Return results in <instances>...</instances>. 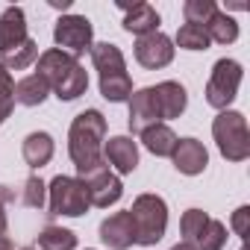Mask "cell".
<instances>
[{
    "instance_id": "6da1fadb",
    "label": "cell",
    "mask_w": 250,
    "mask_h": 250,
    "mask_svg": "<svg viewBox=\"0 0 250 250\" xmlns=\"http://www.w3.org/2000/svg\"><path fill=\"white\" fill-rule=\"evenodd\" d=\"M103 142H106V118L97 109H85L71 121L68 130V156L80 171L94 168L97 162H103Z\"/></svg>"
},
{
    "instance_id": "7a4b0ae2",
    "label": "cell",
    "mask_w": 250,
    "mask_h": 250,
    "mask_svg": "<svg viewBox=\"0 0 250 250\" xmlns=\"http://www.w3.org/2000/svg\"><path fill=\"white\" fill-rule=\"evenodd\" d=\"M39 77L47 83V88L56 91L59 100H77L88 88V74L85 68L65 50L50 47L39 56Z\"/></svg>"
},
{
    "instance_id": "3957f363",
    "label": "cell",
    "mask_w": 250,
    "mask_h": 250,
    "mask_svg": "<svg viewBox=\"0 0 250 250\" xmlns=\"http://www.w3.org/2000/svg\"><path fill=\"white\" fill-rule=\"evenodd\" d=\"M133 218V229H136V244H156L162 241L165 229H168V203L159 194H139L133 200V209H127Z\"/></svg>"
},
{
    "instance_id": "277c9868",
    "label": "cell",
    "mask_w": 250,
    "mask_h": 250,
    "mask_svg": "<svg viewBox=\"0 0 250 250\" xmlns=\"http://www.w3.org/2000/svg\"><path fill=\"white\" fill-rule=\"evenodd\" d=\"M212 136L218 142V150L224 159L229 162H244L250 156V130L241 112L224 109L215 121H212Z\"/></svg>"
},
{
    "instance_id": "5b68a950",
    "label": "cell",
    "mask_w": 250,
    "mask_h": 250,
    "mask_svg": "<svg viewBox=\"0 0 250 250\" xmlns=\"http://www.w3.org/2000/svg\"><path fill=\"white\" fill-rule=\"evenodd\" d=\"M50 215H65V218H80L88 212V194L85 186L77 177H53L50 180Z\"/></svg>"
},
{
    "instance_id": "8992f818",
    "label": "cell",
    "mask_w": 250,
    "mask_h": 250,
    "mask_svg": "<svg viewBox=\"0 0 250 250\" xmlns=\"http://www.w3.org/2000/svg\"><path fill=\"white\" fill-rule=\"evenodd\" d=\"M241 77H244V71H241V65L235 59H218L215 68H212V77L206 83V103L224 112L235 100Z\"/></svg>"
},
{
    "instance_id": "52a82bcc",
    "label": "cell",
    "mask_w": 250,
    "mask_h": 250,
    "mask_svg": "<svg viewBox=\"0 0 250 250\" xmlns=\"http://www.w3.org/2000/svg\"><path fill=\"white\" fill-rule=\"evenodd\" d=\"M77 180L85 186L88 203H91V206H97V209H106V206L118 203V200H121V194H124V186H121V180L109 171L106 159H103V162H97V165H94V168H88V171H80V177H77Z\"/></svg>"
},
{
    "instance_id": "ba28073f",
    "label": "cell",
    "mask_w": 250,
    "mask_h": 250,
    "mask_svg": "<svg viewBox=\"0 0 250 250\" xmlns=\"http://www.w3.org/2000/svg\"><path fill=\"white\" fill-rule=\"evenodd\" d=\"M91 39H94V27L85 15H62L53 27V42L59 50L71 53L74 59L83 56L85 50H91Z\"/></svg>"
},
{
    "instance_id": "9c48e42d",
    "label": "cell",
    "mask_w": 250,
    "mask_h": 250,
    "mask_svg": "<svg viewBox=\"0 0 250 250\" xmlns=\"http://www.w3.org/2000/svg\"><path fill=\"white\" fill-rule=\"evenodd\" d=\"M136 62L150 68V71H159L165 65L174 62V42L165 36V33H150V36H142L136 42Z\"/></svg>"
},
{
    "instance_id": "30bf717a",
    "label": "cell",
    "mask_w": 250,
    "mask_h": 250,
    "mask_svg": "<svg viewBox=\"0 0 250 250\" xmlns=\"http://www.w3.org/2000/svg\"><path fill=\"white\" fill-rule=\"evenodd\" d=\"M162 118H159V109H156V100H153V88H139L130 94V130L133 136H142L145 130L156 127Z\"/></svg>"
},
{
    "instance_id": "8fae6325",
    "label": "cell",
    "mask_w": 250,
    "mask_h": 250,
    "mask_svg": "<svg viewBox=\"0 0 250 250\" xmlns=\"http://www.w3.org/2000/svg\"><path fill=\"white\" fill-rule=\"evenodd\" d=\"M100 241L109 250H127L136 244V229H133V218L130 212H115L100 224Z\"/></svg>"
},
{
    "instance_id": "7c38bea8",
    "label": "cell",
    "mask_w": 250,
    "mask_h": 250,
    "mask_svg": "<svg viewBox=\"0 0 250 250\" xmlns=\"http://www.w3.org/2000/svg\"><path fill=\"white\" fill-rule=\"evenodd\" d=\"M171 159H174V168L180 174H186V177H197L209 165V153H206V147L197 139H180L174 153H171Z\"/></svg>"
},
{
    "instance_id": "4fadbf2b",
    "label": "cell",
    "mask_w": 250,
    "mask_h": 250,
    "mask_svg": "<svg viewBox=\"0 0 250 250\" xmlns=\"http://www.w3.org/2000/svg\"><path fill=\"white\" fill-rule=\"evenodd\" d=\"M106 153V165H112L118 174H133L139 168V145L130 136H115L106 142L103 147Z\"/></svg>"
},
{
    "instance_id": "5bb4252c",
    "label": "cell",
    "mask_w": 250,
    "mask_h": 250,
    "mask_svg": "<svg viewBox=\"0 0 250 250\" xmlns=\"http://www.w3.org/2000/svg\"><path fill=\"white\" fill-rule=\"evenodd\" d=\"M27 36V18L21 6H9L3 15H0V56L15 50L18 44H24Z\"/></svg>"
},
{
    "instance_id": "9a60e30c",
    "label": "cell",
    "mask_w": 250,
    "mask_h": 250,
    "mask_svg": "<svg viewBox=\"0 0 250 250\" xmlns=\"http://www.w3.org/2000/svg\"><path fill=\"white\" fill-rule=\"evenodd\" d=\"M124 12V30L127 33H136L139 39L142 36H150V33H159V12L150 6V3H133V6H127V3H118Z\"/></svg>"
},
{
    "instance_id": "2e32d148",
    "label": "cell",
    "mask_w": 250,
    "mask_h": 250,
    "mask_svg": "<svg viewBox=\"0 0 250 250\" xmlns=\"http://www.w3.org/2000/svg\"><path fill=\"white\" fill-rule=\"evenodd\" d=\"M153 100H156V109H159V118H180L186 112V103H188V94L180 83L174 80H165L153 88Z\"/></svg>"
},
{
    "instance_id": "e0dca14e",
    "label": "cell",
    "mask_w": 250,
    "mask_h": 250,
    "mask_svg": "<svg viewBox=\"0 0 250 250\" xmlns=\"http://www.w3.org/2000/svg\"><path fill=\"white\" fill-rule=\"evenodd\" d=\"M91 62L94 68L100 71V80L106 77H118V74H127V62H124V53L109 44V42H100V44H91Z\"/></svg>"
},
{
    "instance_id": "ac0fdd59",
    "label": "cell",
    "mask_w": 250,
    "mask_h": 250,
    "mask_svg": "<svg viewBox=\"0 0 250 250\" xmlns=\"http://www.w3.org/2000/svg\"><path fill=\"white\" fill-rule=\"evenodd\" d=\"M53 150H56V145H53V136L50 133H30L24 139V147H21L24 162L30 168H44L53 159Z\"/></svg>"
},
{
    "instance_id": "d6986e66",
    "label": "cell",
    "mask_w": 250,
    "mask_h": 250,
    "mask_svg": "<svg viewBox=\"0 0 250 250\" xmlns=\"http://www.w3.org/2000/svg\"><path fill=\"white\" fill-rule=\"evenodd\" d=\"M47 83L39 77V74H30V77H24V80H18L15 83V91H12V100L15 103H21V106H42L44 103V97H47Z\"/></svg>"
},
{
    "instance_id": "ffe728a7",
    "label": "cell",
    "mask_w": 250,
    "mask_h": 250,
    "mask_svg": "<svg viewBox=\"0 0 250 250\" xmlns=\"http://www.w3.org/2000/svg\"><path fill=\"white\" fill-rule=\"evenodd\" d=\"M142 142H145V147H147L153 156H171L180 139L174 136L171 127H165V124H156V127H150V130L142 133Z\"/></svg>"
},
{
    "instance_id": "44dd1931",
    "label": "cell",
    "mask_w": 250,
    "mask_h": 250,
    "mask_svg": "<svg viewBox=\"0 0 250 250\" xmlns=\"http://www.w3.org/2000/svg\"><path fill=\"white\" fill-rule=\"evenodd\" d=\"M203 30H206V36H209V42H218V44H232V42L238 39V24H235L227 12H215Z\"/></svg>"
},
{
    "instance_id": "7402d4cb",
    "label": "cell",
    "mask_w": 250,
    "mask_h": 250,
    "mask_svg": "<svg viewBox=\"0 0 250 250\" xmlns=\"http://www.w3.org/2000/svg\"><path fill=\"white\" fill-rule=\"evenodd\" d=\"M36 59H39V44H36L33 39H27V42H24V44H18L15 50L3 53L0 65H3L6 71H24V68H30Z\"/></svg>"
},
{
    "instance_id": "603a6c76",
    "label": "cell",
    "mask_w": 250,
    "mask_h": 250,
    "mask_svg": "<svg viewBox=\"0 0 250 250\" xmlns=\"http://www.w3.org/2000/svg\"><path fill=\"white\" fill-rule=\"evenodd\" d=\"M39 247L42 250H74L77 235L71 229H62V227H44L39 232Z\"/></svg>"
},
{
    "instance_id": "cb8c5ba5",
    "label": "cell",
    "mask_w": 250,
    "mask_h": 250,
    "mask_svg": "<svg viewBox=\"0 0 250 250\" xmlns=\"http://www.w3.org/2000/svg\"><path fill=\"white\" fill-rule=\"evenodd\" d=\"M100 94L112 103H124V100H130L133 94V80L130 74H118V77H106L100 80Z\"/></svg>"
},
{
    "instance_id": "d4e9b609",
    "label": "cell",
    "mask_w": 250,
    "mask_h": 250,
    "mask_svg": "<svg viewBox=\"0 0 250 250\" xmlns=\"http://www.w3.org/2000/svg\"><path fill=\"white\" fill-rule=\"evenodd\" d=\"M206 224H209V215H206L203 209H188V212H183V218H180V229H183V235H186L188 244H197V238L203 235Z\"/></svg>"
},
{
    "instance_id": "484cf974",
    "label": "cell",
    "mask_w": 250,
    "mask_h": 250,
    "mask_svg": "<svg viewBox=\"0 0 250 250\" xmlns=\"http://www.w3.org/2000/svg\"><path fill=\"white\" fill-rule=\"evenodd\" d=\"M218 12L215 0H186L183 3V15H186V24H197V27H206L209 18Z\"/></svg>"
},
{
    "instance_id": "4316f807",
    "label": "cell",
    "mask_w": 250,
    "mask_h": 250,
    "mask_svg": "<svg viewBox=\"0 0 250 250\" xmlns=\"http://www.w3.org/2000/svg\"><path fill=\"white\" fill-rule=\"evenodd\" d=\"M177 44H180L183 50H206L212 42H209V36H206L203 27H197V24H183V27L177 30Z\"/></svg>"
},
{
    "instance_id": "83f0119b",
    "label": "cell",
    "mask_w": 250,
    "mask_h": 250,
    "mask_svg": "<svg viewBox=\"0 0 250 250\" xmlns=\"http://www.w3.org/2000/svg\"><path fill=\"white\" fill-rule=\"evenodd\" d=\"M227 244V227H224V221H218V218H209V224H206V229H203V235L197 238V250H221Z\"/></svg>"
},
{
    "instance_id": "f1b7e54d",
    "label": "cell",
    "mask_w": 250,
    "mask_h": 250,
    "mask_svg": "<svg viewBox=\"0 0 250 250\" xmlns=\"http://www.w3.org/2000/svg\"><path fill=\"white\" fill-rule=\"evenodd\" d=\"M44 183L39 180V177H30L27 183H24V191H21V203L24 206H30V209H42L44 206Z\"/></svg>"
},
{
    "instance_id": "f546056e",
    "label": "cell",
    "mask_w": 250,
    "mask_h": 250,
    "mask_svg": "<svg viewBox=\"0 0 250 250\" xmlns=\"http://www.w3.org/2000/svg\"><path fill=\"white\" fill-rule=\"evenodd\" d=\"M247 224H250V206H238L235 209V215H232V229H235V235H247Z\"/></svg>"
},
{
    "instance_id": "4dcf8cb0",
    "label": "cell",
    "mask_w": 250,
    "mask_h": 250,
    "mask_svg": "<svg viewBox=\"0 0 250 250\" xmlns=\"http://www.w3.org/2000/svg\"><path fill=\"white\" fill-rule=\"evenodd\" d=\"M12 91H15V80L3 65H0V100H12Z\"/></svg>"
},
{
    "instance_id": "1f68e13d",
    "label": "cell",
    "mask_w": 250,
    "mask_h": 250,
    "mask_svg": "<svg viewBox=\"0 0 250 250\" xmlns=\"http://www.w3.org/2000/svg\"><path fill=\"white\" fill-rule=\"evenodd\" d=\"M3 200H12V191L6 186H0V238L6 235V212H3Z\"/></svg>"
},
{
    "instance_id": "d6a6232c",
    "label": "cell",
    "mask_w": 250,
    "mask_h": 250,
    "mask_svg": "<svg viewBox=\"0 0 250 250\" xmlns=\"http://www.w3.org/2000/svg\"><path fill=\"white\" fill-rule=\"evenodd\" d=\"M12 106H15V100H0V124L12 115Z\"/></svg>"
},
{
    "instance_id": "836d02e7",
    "label": "cell",
    "mask_w": 250,
    "mask_h": 250,
    "mask_svg": "<svg viewBox=\"0 0 250 250\" xmlns=\"http://www.w3.org/2000/svg\"><path fill=\"white\" fill-rule=\"evenodd\" d=\"M50 6H53V9H68L71 0H50Z\"/></svg>"
},
{
    "instance_id": "e575fe53",
    "label": "cell",
    "mask_w": 250,
    "mask_h": 250,
    "mask_svg": "<svg viewBox=\"0 0 250 250\" xmlns=\"http://www.w3.org/2000/svg\"><path fill=\"white\" fill-rule=\"evenodd\" d=\"M171 250H197V247H194V244H188V241H180V244H174Z\"/></svg>"
},
{
    "instance_id": "d590c367",
    "label": "cell",
    "mask_w": 250,
    "mask_h": 250,
    "mask_svg": "<svg viewBox=\"0 0 250 250\" xmlns=\"http://www.w3.org/2000/svg\"><path fill=\"white\" fill-rule=\"evenodd\" d=\"M0 250H15V244H12V241L3 235V238H0Z\"/></svg>"
},
{
    "instance_id": "8d00e7d4",
    "label": "cell",
    "mask_w": 250,
    "mask_h": 250,
    "mask_svg": "<svg viewBox=\"0 0 250 250\" xmlns=\"http://www.w3.org/2000/svg\"><path fill=\"white\" fill-rule=\"evenodd\" d=\"M24 250H36V247H24Z\"/></svg>"
},
{
    "instance_id": "74e56055",
    "label": "cell",
    "mask_w": 250,
    "mask_h": 250,
    "mask_svg": "<svg viewBox=\"0 0 250 250\" xmlns=\"http://www.w3.org/2000/svg\"><path fill=\"white\" fill-rule=\"evenodd\" d=\"M241 250H244V247H241Z\"/></svg>"
}]
</instances>
